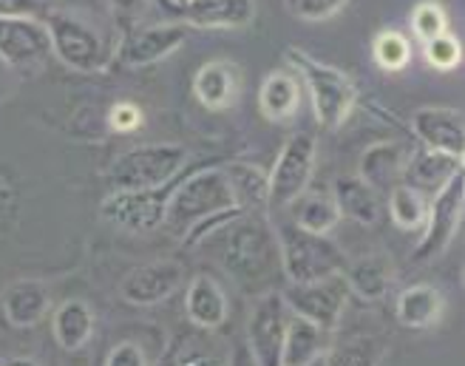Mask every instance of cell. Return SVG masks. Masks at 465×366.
<instances>
[{
  "mask_svg": "<svg viewBox=\"0 0 465 366\" xmlns=\"http://www.w3.org/2000/svg\"><path fill=\"white\" fill-rule=\"evenodd\" d=\"M411 131L423 148L440 151L462 159L465 153V123L462 111L457 108H443V105H429L417 108L411 114Z\"/></svg>",
  "mask_w": 465,
  "mask_h": 366,
  "instance_id": "cell-14",
  "label": "cell"
},
{
  "mask_svg": "<svg viewBox=\"0 0 465 366\" xmlns=\"http://www.w3.org/2000/svg\"><path fill=\"white\" fill-rule=\"evenodd\" d=\"M312 171H315V136L301 131L290 136V143L275 159L272 173H270L267 208H275V211L290 208L301 193L310 191Z\"/></svg>",
  "mask_w": 465,
  "mask_h": 366,
  "instance_id": "cell-9",
  "label": "cell"
},
{
  "mask_svg": "<svg viewBox=\"0 0 465 366\" xmlns=\"http://www.w3.org/2000/svg\"><path fill=\"white\" fill-rule=\"evenodd\" d=\"M411 29L414 35L420 37L423 43L449 32V17H446V9L434 4V0H423L420 6L411 12Z\"/></svg>",
  "mask_w": 465,
  "mask_h": 366,
  "instance_id": "cell-34",
  "label": "cell"
},
{
  "mask_svg": "<svg viewBox=\"0 0 465 366\" xmlns=\"http://www.w3.org/2000/svg\"><path fill=\"white\" fill-rule=\"evenodd\" d=\"M52 54V43L45 35L43 23L37 20H0V57L12 68H32L43 65Z\"/></svg>",
  "mask_w": 465,
  "mask_h": 366,
  "instance_id": "cell-15",
  "label": "cell"
},
{
  "mask_svg": "<svg viewBox=\"0 0 465 366\" xmlns=\"http://www.w3.org/2000/svg\"><path fill=\"white\" fill-rule=\"evenodd\" d=\"M43 29L49 35L52 52L57 60L80 74H100L114 63V49L105 35L91 26L88 20L68 15V12H49L43 17Z\"/></svg>",
  "mask_w": 465,
  "mask_h": 366,
  "instance_id": "cell-4",
  "label": "cell"
},
{
  "mask_svg": "<svg viewBox=\"0 0 465 366\" xmlns=\"http://www.w3.org/2000/svg\"><path fill=\"white\" fill-rule=\"evenodd\" d=\"M423 45H426V49H423L426 63L434 68V72H451V68H457L460 60H462V45L451 32L437 35V37L426 40Z\"/></svg>",
  "mask_w": 465,
  "mask_h": 366,
  "instance_id": "cell-33",
  "label": "cell"
},
{
  "mask_svg": "<svg viewBox=\"0 0 465 366\" xmlns=\"http://www.w3.org/2000/svg\"><path fill=\"white\" fill-rule=\"evenodd\" d=\"M275 242H278V256H282L287 284L323 282L341 276L346 267L343 250L330 236L301 231L292 222L275 227Z\"/></svg>",
  "mask_w": 465,
  "mask_h": 366,
  "instance_id": "cell-3",
  "label": "cell"
},
{
  "mask_svg": "<svg viewBox=\"0 0 465 366\" xmlns=\"http://www.w3.org/2000/svg\"><path fill=\"white\" fill-rule=\"evenodd\" d=\"M222 231V267L239 287L252 290L282 270L275 231L262 213H242Z\"/></svg>",
  "mask_w": 465,
  "mask_h": 366,
  "instance_id": "cell-2",
  "label": "cell"
},
{
  "mask_svg": "<svg viewBox=\"0 0 465 366\" xmlns=\"http://www.w3.org/2000/svg\"><path fill=\"white\" fill-rule=\"evenodd\" d=\"M403 165H406V151L398 143H375L361 153L358 176L369 188L383 193L391 191L394 185H401Z\"/></svg>",
  "mask_w": 465,
  "mask_h": 366,
  "instance_id": "cell-26",
  "label": "cell"
},
{
  "mask_svg": "<svg viewBox=\"0 0 465 366\" xmlns=\"http://www.w3.org/2000/svg\"><path fill=\"white\" fill-rule=\"evenodd\" d=\"M188 37V26L182 23H156L145 29H131L120 49H114V65L120 68H145L173 54Z\"/></svg>",
  "mask_w": 465,
  "mask_h": 366,
  "instance_id": "cell-12",
  "label": "cell"
},
{
  "mask_svg": "<svg viewBox=\"0 0 465 366\" xmlns=\"http://www.w3.org/2000/svg\"><path fill=\"white\" fill-rule=\"evenodd\" d=\"M103 366H148V355L136 341H120L108 350Z\"/></svg>",
  "mask_w": 465,
  "mask_h": 366,
  "instance_id": "cell-36",
  "label": "cell"
},
{
  "mask_svg": "<svg viewBox=\"0 0 465 366\" xmlns=\"http://www.w3.org/2000/svg\"><path fill=\"white\" fill-rule=\"evenodd\" d=\"M282 295H284V302L292 315L307 318V321L330 330V332L338 327L343 307L349 302V290H346L343 276H332V279L312 282V284H287V290Z\"/></svg>",
  "mask_w": 465,
  "mask_h": 366,
  "instance_id": "cell-11",
  "label": "cell"
},
{
  "mask_svg": "<svg viewBox=\"0 0 465 366\" xmlns=\"http://www.w3.org/2000/svg\"><path fill=\"white\" fill-rule=\"evenodd\" d=\"M176 352H179V344H176V341H171L168 350L162 352V358H159L156 366H173V363H176Z\"/></svg>",
  "mask_w": 465,
  "mask_h": 366,
  "instance_id": "cell-42",
  "label": "cell"
},
{
  "mask_svg": "<svg viewBox=\"0 0 465 366\" xmlns=\"http://www.w3.org/2000/svg\"><path fill=\"white\" fill-rule=\"evenodd\" d=\"M184 312H188V321L204 332L224 327L230 304L222 284L213 276H204V272L193 276L188 290H184Z\"/></svg>",
  "mask_w": 465,
  "mask_h": 366,
  "instance_id": "cell-19",
  "label": "cell"
},
{
  "mask_svg": "<svg viewBox=\"0 0 465 366\" xmlns=\"http://www.w3.org/2000/svg\"><path fill=\"white\" fill-rule=\"evenodd\" d=\"M173 366H230V355H219L207 347H184L179 344Z\"/></svg>",
  "mask_w": 465,
  "mask_h": 366,
  "instance_id": "cell-38",
  "label": "cell"
},
{
  "mask_svg": "<svg viewBox=\"0 0 465 366\" xmlns=\"http://www.w3.org/2000/svg\"><path fill=\"white\" fill-rule=\"evenodd\" d=\"M148 4H151V0H111L114 12L120 15L123 20H131V23L148 12Z\"/></svg>",
  "mask_w": 465,
  "mask_h": 366,
  "instance_id": "cell-40",
  "label": "cell"
},
{
  "mask_svg": "<svg viewBox=\"0 0 465 366\" xmlns=\"http://www.w3.org/2000/svg\"><path fill=\"white\" fill-rule=\"evenodd\" d=\"M446 312V299L434 284H409L398 295V321L406 330H431Z\"/></svg>",
  "mask_w": 465,
  "mask_h": 366,
  "instance_id": "cell-23",
  "label": "cell"
},
{
  "mask_svg": "<svg viewBox=\"0 0 465 366\" xmlns=\"http://www.w3.org/2000/svg\"><path fill=\"white\" fill-rule=\"evenodd\" d=\"M0 310L15 330H32L52 312V290L40 279H15L0 292Z\"/></svg>",
  "mask_w": 465,
  "mask_h": 366,
  "instance_id": "cell-16",
  "label": "cell"
},
{
  "mask_svg": "<svg viewBox=\"0 0 465 366\" xmlns=\"http://www.w3.org/2000/svg\"><path fill=\"white\" fill-rule=\"evenodd\" d=\"M230 191L236 196L242 213H262L270 202V176L252 163H230L224 165Z\"/></svg>",
  "mask_w": 465,
  "mask_h": 366,
  "instance_id": "cell-27",
  "label": "cell"
},
{
  "mask_svg": "<svg viewBox=\"0 0 465 366\" xmlns=\"http://www.w3.org/2000/svg\"><path fill=\"white\" fill-rule=\"evenodd\" d=\"M290 213H292L295 227L310 231V233H321V236H330L335 231V224L341 222V211H338L332 193H321V191L301 193L290 204Z\"/></svg>",
  "mask_w": 465,
  "mask_h": 366,
  "instance_id": "cell-28",
  "label": "cell"
},
{
  "mask_svg": "<svg viewBox=\"0 0 465 366\" xmlns=\"http://www.w3.org/2000/svg\"><path fill=\"white\" fill-rule=\"evenodd\" d=\"M371 54H375V63L383 68V72L394 74L403 72L411 60V43L401 35V32H381L371 43Z\"/></svg>",
  "mask_w": 465,
  "mask_h": 366,
  "instance_id": "cell-32",
  "label": "cell"
},
{
  "mask_svg": "<svg viewBox=\"0 0 465 366\" xmlns=\"http://www.w3.org/2000/svg\"><path fill=\"white\" fill-rule=\"evenodd\" d=\"M0 366H43V363L35 358H6V361H0Z\"/></svg>",
  "mask_w": 465,
  "mask_h": 366,
  "instance_id": "cell-43",
  "label": "cell"
},
{
  "mask_svg": "<svg viewBox=\"0 0 465 366\" xmlns=\"http://www.w3.org/2000/svg\"><path fill=\"white\" fill-rule=\"evenodd\" d=\"M179 12L196 29H247L255 17V0H188Z\"/></svg>",
  "mask_w": 465,
  "mask_h": 366,
  "instance_id": "cell-20",
  "label": "cell"
},
{
  "mask_svg": "<svg viewBox=\"0 0 465 366\" xmlns=\"http://www.w3.org/2000/svg\"><path fill=\"white\" fill-rule=\"evenodd\" d=\"M108 125L116 131V134H131L143 125V111H139L134 103H116L111 111H108Z\"/></svg>",
  "mask_w": 465,
  "mask_h": 366,
  "instance_id": "cell-39",
  "label": "cell"
},
{
  "mask_svg": "<svg viewBox=\"0 0 465 366\" xmlns=\"http://www.w3.org/2000/svg\"><path fill=\"white\" fill-rule=\"evenodd\" d=\"M287 63L301 74V80L307 83L312 114H315L318 125L327 128V131L341 128L358 103V91H355L352 80H349L341 68L321 63L301 49H290Z\"/></svg>",
  "mask_w": 465,
  "mask_h": 366,
  "instance_id": "cell-5",
  "label": "cell"
},
{
  "mask_svg": "<svg viewBox=\"0 0 465 366\" xmlns=\"http://www.w3.org/2000/svg\"><path fill=\"white\" fill-rule=\"evenodd\" d=\"M236 216H242V208L230 191L224 168H202L199 173L182 176L165 208V224L184 244L222 231Z\"/></svg>",
  "mask_w": 465,
  "mask_h": 366,
  "instance_id": "cell-1",
  "label": "cell"
},
{
  "mask_svg": "<svg viewBox=\"0 0 465 366\" xmlns=\"http://www.w3.org/2000/svg\"><path fill=\"white\" fill-rule=\"evenodd\" d=\"M341 276L349 292L358 295L361 302L371 304V302L386 299V292L394 282V264L386 253H369L355 262H346Z\"/></svg>",
  "mask_w": 465,
  "mask_h": 366,
  "instance_id": "cell-21",
  "label": "cell"
},
{
  "mask_svg": "<svg viewBox=\"0 0 465 366\" xmlns=\"http://www.w3.org/2000/svg\"><path fill=\"white\" fill-rule=\"evenodd\" d=\"M97 327V315L85 302L68 299L52 315V335L63 352H80L88 347Z\"/></svg>",
  "mask_w": 465,
  "mask_h": 366,
  "instance_id": "cell-24",
  "label": "cell"
},
{
  "mask_svg": "<svg viewBox=\"0 0 465 366\" xmlns=\"http://www.w3.org/2000/svg\"><path fill=\"white\" fill-rule=\"evenodd\" d=\"M242 83V68L232 60H211L196 72L193 94L207 111H227L239 103Z\"/></svg>",
  "mask_w": 465,
  "mask_h": 366,
  "instance_id": "cell-18",
  "label": "cell"
},
{
  "mask_svg": "<svg viewBox=\"0 0 465 366\" xmlns=\"http://www.w3.org/2000/svg\"><path fill=\"white\" fill-rule=\"evenodd\" d=\"M184 270L176 262H151L134 267L120 284V295L134 307H153L168 302L182 287Z\"/></svg>",
  "mask_w": 465,
  "mask_h": 366,
  "instance_id": "cell-13",
  "label": "cell"
},
{
  "mask_svg": "<svg viewBox=\"0 0 465 366\" xmlns=\"http://www.w3.org/2000/svg\"><path fill=\"white\" fill-rule=\"evenodd\" d=\"M171 4H173V6H176V9H182V6H184V4H188V0H171Z\"/></svg>",
  "mask_w": 465,
  "mask_h": 366,
  "instance_id": "cell-46",
  "label": "cell"
},
{
  "mask_svg": "<svg viewBox=\"0 0 465 366\" xmlns=\"http://www.w3.org/2000/svg\"><path fill=\"white\" fill-rule=\"evenodd\" d=\"M12 85H15V80H12V65L4 57H0V103H4L12 94Z\"/></svg>",
  "mask_w": 465,
  "mask_h": 366,
  "instance_id": "cell-41",
  "label": "cell"
},
{
  "mask_svg": "<svg viewBox=\"0 0 465 366\" xmlns=\"http://www.w3.org/2000/svg\"><path fill=\"white\" fill-rule=\"evenodd\" d=\"M290 318L292 312L282 292L270 290L267 295H262L247 318V332H244L252 366H282Z\"/></svg>",
  "mask_w": 465,
  "mask_h": 366,
  "instance_id": "cell-8",
  "label": "cell"
},
{
  "mask_svg": "<svg viewBox=\"0 0 465 366\" xmlns=\"http://www.w3.org/2000/svg\"><path fill=\"white\" fill-rule=\"evenodd\" d=\"M462 204H465V185H462V171H460L443 191H440L434 199H429V216L423 224L426 233H423L420 244L414 247L411 262L423 264V262H431L446 253L460 222H462Z\"/></svg>",
  "mask_w": 465,
  "mask_h": 366,
  "instance_id": "cell-10",
  "label": "cell"
},
{
  "mask_svg": "<svg viewBox=\"0 0 465 366\" xmlns=\"http://www.w3.org/2000/svg\"><path fill=\"white\" fill-rule=\"evenodd\" d=\"M9 196H12V191L6 188V182H4V179H0V208H4V204L9 202Z\"/></svg>",
  "mask_w": 465,
  "mask_h": 366,
  "instance_id": "cell-44",
  "label": "cell"
},
{
  "mask_svg": "<svg viewBox=\"0 0 465 366\" xmlns=\"http://www.w3.org/2000/svg\"><path fill=\"white\" fill-rule=\"evenodd\" d=\"M332 347V332L323 330L307 318H290L287 338H284V352H282V366H312L315 361L323 358Z\"/></svg>",
  "mask_w": 465,
  "mask_h": 366,
  "instance_id": "cell-25",
  "label": "cell"
},
{
  "mask_svg": "<svg viewBox=\"0 0 465 366\" xmlns=\"http://www.w3.org/2000/svg\"><path fill=\"white\" fill-rule=\"evenodd\" d=\"M332 199L338 204L341 216L352 219L363 227H375L383 216L381 193L375 188H369L358 173L355 176H338L332 182Z\"/></svg>",
  "mask_w": 465,
  "mask_h": 366,
  "instance_id": "cell-22",
  "label": "cell"
},
{
  "mask_svg": "<svg viewBox=\"0 0 465 366\" xmlns=\"http://www.w3.org/2000/svg\"><path fill=\"white\" fill-rule=\"evenodd\" d=\"M389 213L401 231H423L429 216V199L401 182V185L389 191Z\"/></svg>",
  "mask_w": 465,
  "mask_h": 366,
  "instance_id": "cell-31",
  "label": "cell"
},
{
  "mask_svg": "<svg viewBox=\"0 0 465 366\" xmlns=\"http://www.w3.org/2000/svg\"><path fill=\"white\" fill-rule=\"evenodd\" d=\"M230 366H252V361H250V363H244V361H242V355H239L236 350H232V352H230Z\"/></svg>",
  "mask_w": 465,
  "mask_h": 366,
  "instance_id": "cell-45",
  "label": "cell"
},
{
  "mask_svg": "<svg viewBox=\"0 0 465 366\" xmlns=\"http://www.w3.org/2000/svg\"><path fill=\"white\" fill-rule=\"evenodd\" d=\"M45 15V0H0V20H43Z\"/></svg>",
  "mask_w": 465,
  "mask_h": 366,
  "instance_id": "cell-35",
  "label": "cell"
},
{
  "mask_svg": "<svg viewBox=\"0 0 465 366\" xmlns=\"http://www.w3.org/2000/svg\"><path fill=\"white\" fill-rule=\"evenodd\" d=\"M179 179H171L168 185L145 188V191H111L103 199V219L123 227L128 233H151L159 224H165V208L168 199L176 191Z\"/></svg>",
  "mask_w": 465,
  "mask_h": 366,
  "instance_id": "cell-7",
  "label": "cell"
},
{
  "mask_svg": "<svg viewBox=\"0 0 465 366\" xmlns=\"http://www.w3.org/2000/svg\"><path fill=\"white\" fill-rule=\"evenodd\" d=\"M349 0H292V12L301 20H327L341 12Z\"/></svg>",
  "mask_w": 465,
  "mask_h": 366,
  "instance_id": "cell-37",
  "label": "cell"
},
{
  "mask_svg": "<svg viewBox=\"0 0 465 366\" xmlns=\"http://www.w3.org/2000/svg\"><path fill=\"white\" fill-rule=\"evenodd\" d=\"M298 100H301L298 80L287 72L267 74L259 88V108L272 123H287L298 108Z\"/></svg>",
  "mask_w": 465,
  "mask_h": 366,
  "instance_id": "cell-29",
  "label": "cell"
},
{
  "mask_svg": "<svg viewBox=\"0 0 465 366\" xmlns=\"http://www.w3.org/2000/svg\"><path fill=\"white\" fill-rule=\"evenodd\" d=\"M386 358V344L371 335H355L332 344L323 352V366H381Z\"/></svg>",
  "mask_w": 465,
  "mask_h": 366,
  "instance_id": "cell-30",
  "label": "cell"
},
{
  "mask_svg": "<svg viewBox=\"0 0 465 366\" xmlns=\"http://www.w3.org/2000/svg\"><path fill=\"white\" fill-rule=\"evenodd\" d=\"M460 171H462V159L431 148H417L411 156H406L401 182L414 188L417 193H423L426 199H434Z\"/></svg>",
  "mask_w": 465,
  "mask_h": 366,
  "instance_id": "cell-17",
  "label": "cell"
},
{
  "mask_svg": "<svg viewBox=\"0 0 465 366\" xmlns=\"http://www.w3.org/2000/svg\"><path fill=\"white\" fill-rule=\"evenodd\" d=\"M191 163V151L173 143L136 145L120 153L108 168V182L114 191H145L159 188L176 179Z\"/></svg>",
  "mask_w": 465,
  "mask_h": 366,
  "instance_id": "cell-6",
  "label": "cell"
}]
</instances>
